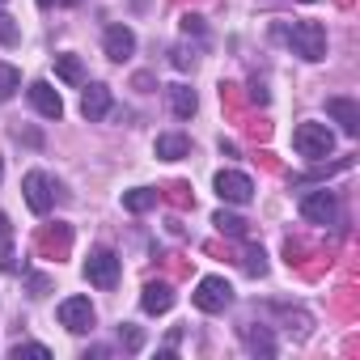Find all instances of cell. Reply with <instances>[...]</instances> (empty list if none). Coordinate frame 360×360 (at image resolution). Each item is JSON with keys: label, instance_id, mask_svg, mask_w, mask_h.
Returning <instances> with one entry per match:
<instances>
[{"label": "cell", "instance_id": "cell-18", "mask_svg": "<svg viewBox=\"0 0 360 360\" xmlns=\"http://www.w3.org/2000/svg\"><path fill=\"white\" fill-rule=\"evenodd\" d=\"M0 271H13V229L5 212H0Z\"/></svg>", "mask_w": 360, "mask_h": 360}, {"label": "cell", "instance_id": "cell-14", "mask_svg": "<svg viewBox=\"0 0 360 360\" xmlns=\"http://www.w3.org/2000/svg\"><path fill=\"white\" fill-rule=\"evenodd\" d=\"M153 148H157V157H161V161H183V157L191 153V140H187L183 131H169V136H157V144H153Z\"/></svg>", "mask_w": 360, "mask_h": 360}, {"label": "cell", "instance_id": "cell-27", "mask_svg": "<svg viewBox=\"0 0 360 360\" xmlns=\"http://www.w3.org/2000/svg\"><path fill=\"white\" fill-rule=\"evenodd\" d=\"M174 64H178V68H191V64H195V56H187V51H174Z\"/></svg>", "mask_w": 360, "mask_h": 360}, {"label": "cell", "instance_id": "cell-17", "mask_svg": "<svg viewBox=\"0 0 360 360\" xmlns=\"http://www.w3.org/2000/svg\"><path fill=\"white\" fill-rule=\"evenodd\" d=\"M123 208H127V212H148V208H157V191H148V187L123 191Z\"/></svg>", "mask_w": 360, "mask_h": 360}, {"label": "cell", "instance_id": "cell-31", "mask_svg": "<svg viewBox=\"0 0 360 360\" xmlns=\"http://www.w3.org/2000/svg\"><path fill=\"white\" fill-rule=\"evenodd\" d=\"M305 5H314V0H305Z\"/></svg>", "mask_w": 360, "mask_h": 360}, {"label": "cell", "instance_id": "cell-28", "mask_svg": "<svg viewBox=\"0 0 360 360\" xmlns=\"http://www.w3.org/2000/svg\"><path fill=\"white\" fill-rule=\"evenodd\" d=\"M60 5H64V9H77V5H81V0H60Z\"/></svg>", "mask_w": 360, "mask_h": 360}, {"label": "cell", "instance_id": "cell-2", "mask_svg": "<svg viewBox=\"0 0 360 360\" xmlns=\"http://www.w3.org/2000/svg\"><path fill=\"white\" fill-rule=\"evenodd\" d=\"M284 39L292 43V51L297 56H305V60H326V26L322 22H297L292 30H284Z\"/></svg>", "mask_w": 360, "mask_h": 360}, {"label": "cell", "instance_id": "cell-11", "mask_svg": "<svg viewBox=\"0 0 360 360\" xmlns=\"http://www.w3.org/2000/svg\"><path fill=\"white\" fill-rule=\"evenodd\" d=\"M140 305H144V314H169L174 309V288L165 280H153V284H144Z\"/></svg>", "mask_w": 360, "mask_h": 360}, {"label": "cell", "instance_id": "cell-16", "mask_svg": "<svg viewBox=\"0 0 360 360\" xmlns=\"http://www.w3.org/2000/svg\"><path fill=\"white\" fill-rule=\"evenodd\" d=\"M56 77L68 81V85H85V68L77 56H56Z\"/></svg>", "mask_w": 360, "mask_h": 360}, {"label": "cell", "instance_id": "cell-8", "mask_svg": "<svg viewBox=\"0 0 360 360\" xmlns=\"http://www.w3.org/2000/svg\"><path fill=\"white\" fill-rule=\"evenodd\" d=\"M335 195L330 191H309L305 200H301V217L305 221H314V225H335Z\"/></svg>", "mask_w": 360, "mask_h": 360}, {"label": "cell", "instance_id": "cell-21", "mask_svg": "<svg viewBox=\"0 0 360 360\" xmlns=\"http://www.w3.org/2000/svg\"><path fill=\"white\" fill-rule=\"evenodd\" d=\"M242 335H246V343H250L255 352H263V356H271V352H276V343H271V335H267L263 326H259V330H255V326H246Z\"/></svg>", "mask_w": 360, "mask_h": 360}, {"label": "cell", "instance_id": "cell-30", "mask_svg": "<svg viewBox=\"0 0 360 360\" xmlns=\"http://www.w3.org/2000/svg\"><path fill=\"white\" fill-rule=\"evenodd\" d=\"M0 178H5V161H0Z\"/></svg>", "mask_w": 360, "mask_h": 360}, {"label": "cell", "instance_id": "cell-29", "mask_svg": "<svg viewBox=\"0 0 360 360\" xmlns=\"http://www.w3.org/2000/svg\"><path fill=\"white\" fill-rule=\"evenodd\" d=\"M39 5H43V9H51V5H56V0H39Z\"/></svg>", "mask_w": 360, "mask_h": 360}, {"label": "cell", "instance_id": "cell-25", "mask_svg": "<svg viewBox=\"0 0 360 360\" xmlns=\"http://www.w3.org/2000/svg\"><path fill=\"white\" fill-rule=\"evenodd\" d=\"M119 339H123L127 352H140V343H144V335H140L136 326H119Z\"/></svg>", "mask_w": 360, "mask_h": 360}, {"label": "cell", "instance_id": "cell-12", "mask_svg": "<svg viewBox=\"0 0 360 360\" xmlns=\"http://www.w3.org/2000/svg\"><path fill=\"white\" fill-rule=\"evenodd\" d=\"M102 43H106V56H110L115 64H123V60H127V56L136 51V34H131L127 26H110Z\"/></svg>", "mask_w": 360, "mask_h": 360}, {"label": "cell", "instance_id": "cell-13", "mask_svg": "<svg viewBox=\"0 0 360 360\" xmlns=\"http://www.w3.org/2000/svg\"><path fill=\"white\" fill-rule=\"evenodd\" d=\"M81 115H85L89 123L106 119V115H110V89H106V85H89L85 98H81Z\"/></svg>", "mask_w": 360, "mask_h": 360}, {"label": "cell", "instance_id": "cell-22", "mask_svg": "<svg viewBox=\"0 0 360 360\" xmlns=\"http://www.w3.org/2000/svg\"><path fill=\"white\" fill-rule=\"evenodd\" d=\"M0 43H5V47H18L22 43V26L9 13H0Z\"/></svg>", "mask_w": 360, "mask_h": 360}, {"label": "cell", "instance_id": "cell-23", "mask_svg": "<svg viewBox=\"0 0 360 360\" xmlns=\"http://www.w3.org/2000/svg\"><path fill=\"white\" fill-rule=\"evenodd\" d=\"M9 356H13V360H26V356H30V360H51V352H47L43 343H18Z\"/></svg>", "mask_w": 360, "mask_h": 360}, {"label": "cell", "instance_id": "cell-10", "mask_svg": "<svg viewBox=\"0 0 360 360\" xmlns=\"http://www.w3.org/2000/svg\"><path fill=\"white\" fill-rule=\"evenodd\" d=\"M30 102H34V110H39L43 119H60V115H64V98H60L47 81H34V85H30Z\"/></svg>", "mask_w": 360, "mask_h": 360}, {"label": "cell", "instance_id": "cell-32", "mask_svg": "<svg viewBox=\"0 0 360 360\" xmlns=\"http://www.w3.org/2000/svg\"><path fill=\"white\" fill-rule=\"evenodd\" d=\"M0 5H5V0H0Z\"/></svg>", "mask_w": 360, "mask_h": 360}, {"label": "cell", "instance_id": "cell-24", "mask_svg": "<svg viewBox=\"0 0 360 360\" xmlns=\"http://www.w3.org/2000/svg\"><path fill=\"white\" fill-rule=\"evenodd\" d=\"M242 267H246L250 276H263V271H267V255L250 246V250H246V259H242Z\"/></svg>", "mask_w": 360, "mask_h": 360}, {"label": "cell", "instance_id": "cell-4", "mask_svg": "<svg viewBox=\"0 0 360 360\" xmlns=\"http://www.w3.org/2000/svg\"><path fill=\"white\" fill-rule=\"evenodd\" d=\"M85 280H89L94 288H115V284H119V255L106 250V246L89 250V259H85Z\"/></svg>", "mask_w": 360, "mask_h": 360}, {"label": "cell", "instance_id": "cell-20", "mask_svg": "<svg viewBox=\"0 0 360 360\" xmlns=\"http://www.w3.org/2000/svg\"><path fill=\"white\" fill-rule=\"evenodd\" d=\"M18 89H22V72H18L13 64L0 60V98H13Z\"/></svg>", "mask_w": 360, "mask_h": 360}, {"label": "cell", "instance_id": "cell-5", "mask_svg": "<svg viewBox=\"0 0 360 360\" xmlns=\"http://www.w3.org/2000/svg\"><path fill=\"white\" fill-rule=\"evenodd\" d=\"M22 191H26L30 212H39V217H47V212H51V204H56V183H51L43 169H30V174L22 178Z\"/></svg>", "mask_w": 360, "mask_h": 360}, {"label": "cell", "instance_id": "cell-3", "mask_svg": "<svg viewBox=\"0 0 360 360\" xmlns=\"http://www.w3.org/2000/svg\"><path fill=\"white\" fill-rule=\"evenodd\" d=\"M191 301H195L204 314H221V309H229V301H233V288H229V280H225V276H204V280L195 284Z\"/></svg>", "mask_w": 360, "mask_h": 360}, {"label": "cell", "instance_id": "cell-7", "mask_svg": "<svg viewBox=\"0 0 360 360\" xmlns=\"http://www.w3.org/2000/svg\"><path fill=\"white\" fill-rule=\"evenodd\" d=\"M217 195L225 204H250L255 200V183L246 174H238V169H221L217 174Z\"/></svg>", "mask_w": 360, "mask_h": 360}, {"label": "cell", "instance_id": "cell-6", "mask_svg": "<svg viewBox=\"0 0 360 360\" xmlns=\"http://www.w3.org/2000/svg\"><path fill=\"white\" fill-rule=\"evenodd\" d=\"M60 326L64 330H72V335H85L89 326H94V305H89V297H68V301H60Z\"/></svg>", "mask_w": 360, "mask_h": 360}, {"label": "cell", "instance_id": "cell-1", "mask_svg": "<svg viewBox=\"0 0 360 360\" xmlns=\"http://www.w3.org/2000/svg\"><path fill=\"white\" fill-rule=\"evenodd\" d=\"M292 148L301 153V157H309V161H322V157H330V148H335V136H330V127L326 123H297L292 127Z\"/></svg>", "mask_w": 360, "mask_h": 360}, {"label": "cell", "instance_id": "cell-26", "mask_svg": "<svg viewBox=\"0 0 360 360\" xmlns=\"http://www.w3.org/2000/svg\"><path fill=\"white\" fill-rule=\"evenodd\" d=\"M183 30H187V34H204V18L187 13V18H183Z\"/></svg>", "mask_w": 360, "mask_h": 360}, {"label": "cell", "instance_id": "cell-19", "mask_svg": "<svg viewBox=\"0 0 360 360\" xmlns=\"http://www.w3.org/2000/svg\"><path fill=\"white\" fill-rule=\"evenodd\" d=\"M212 225H217L221 233H229V238H246V221H242V217H233V212H225V208L212 217Z\"/></svg>", "mask_w": 360, "mask_h": 360}, {"label": "cell", "instance_id": "cell-9", "mask_svg": "<svg viewBox=\"0 0 360 360\" xmlns=\"http://www.w3.org/2000/svg\"><path fill=\"white\" fill-rule=\"evenodd\" d=\"M326 115L347 131V136H360V106L352 98H326Z\"/></svg>", "mask_w": 360, "mask_h": 360}, {"label": "cell", "instance_id": "cell-15", "mask_svg": "<svg viewBox=\"0 0 360 360\" xmlns=\"http://www.w3.org/2000/svg\"><path fill=\"white\" fill-rule=\"evenodd\" d=\"M169 110H174L178 119H191V115L200 110L195 89H187V85H169Z\"/></svg>", "mask_w": 360, "mask_h": 360}]
</instances>
